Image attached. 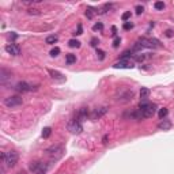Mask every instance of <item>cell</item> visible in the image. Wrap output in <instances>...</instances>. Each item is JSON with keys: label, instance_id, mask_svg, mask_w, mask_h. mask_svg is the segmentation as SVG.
Listing matches in <instances>:
<instances>
[{"label": "cell", "instance_id": "obj_15", "mask_svg": "<svg viewBox=\"0 0 174 174\" xmlns=\"http://www.w3.org/2000/svg\"><path fill=\"white\" fill-rule=\"evenodd\" d=\"M148 97H150V90L147 87H142V90H140V98H142V101H147Z\"/></svg>", "mask_w": 174, "mask_h": 174}, {"label": "cell", "instance_id": "obj_7", "mask_svg": "<svg viewBox=\"0 0 174 174\" xmlns=\"http://www.w3.org/2000/svg\"><path fill=\"white\" fill-rule=\"evenodd\" d=\"M14 90L18 91V93H27V91H33L37 90V87L29 84L27 82H18V83L14 86Z\"/></svg>", "mask_w": 174, "mask_h": 174}, {"label": "cell", "instance_id": "obj_17", "mask_svg": "<svg viewBox=\"0 0 174 174\" xmlns=\"http://www.w3.org/2000/svg\"><path fill=\"white\" fill-rule=\"evenodd\" d=\"M27 14L29 15H34V16H38L42 14V11H41L40 8H34V7H30L27 8Z\"/></svg>", "mask_w": 174, "mask_h": 174}, {"label": "cell", "instance_id": "obj_33", "mask_svg": "<svg viewBox=\"0 0 174 174\" xmlns=\"http://www.w3.org/2000/svg\"><path fill=\"white\" fill-rule=\"evenodd\" d=\"M133 57L138 60V61H143V60L146 59V56L144 55H133Z\"/></svg>", "mask_w": 174, "mask_h": 174}, {"label": "cell", "instance_id": "obj_39", "mask_svg": "<svg viewBox=\"0 0 174 174\" xmlns=\"http://www.w3.org/2000/svg\"><path fill=\"white\" fill-rule=\"evenodd\" d=\"M8 37H10V38H16V34H11V33H10V34H8Z\"/></svg>", "mask_w": 174, "mask_h": 174}, {"label": "cell", "instance_id": "obj_26", "mask_svg": "<svg viewBox=\"0 0 174 174\" xmlns=\"http://www.w3.org/2000/svg\"><path fill=\"white\" fill-rule=\"evenodd\" d=\"M130 56H133V55H132V52H130V51H125L123 55H121V60H127V59H129Z\"/></svg>", "mask_w": 174, "mask_h": 174}, {"label": "cell", "instance_id": "obj_9", "mask_svg": "<svg viewBox=\"0 0 174 174\" xmlns=\"http://www.w3.org/2000/svg\"><path fill=\"white\" fill-rule=\"evenodd\" d=\"M11 78H12L11 71H8L7 68H1L0 69V82H1V84H6L7 80H11Z\"/></svg>", "mask_w": 174, "mask_h": 174}, {"label": "cell", "instance_id": "obj_21", "mask_svg": "<svg viewBox=\"0 0 174 174\" xmlns=\"http://www.w3.org/2000/svg\"><path fill=\"white\" fill-rule=\"evenodd\" d=\"M167 113H169V110H167L166 107H162V109H159V113H158V116H159V119L161 120H163L165 117L167 116Z\"/></svg>", "mask_w": 174, "mask_h": 174}, {"label": "cell", "instance_id": "obj_5", "mask_svg": "<svg viewBox=\"0 0 174 174\" xmlns=\"http://www.w3.org/2000/svg\"><path fill=\"white\" fill-rule=\"evenodd\" d=\"M67 129L71 132V133H75V135H79L83 132V125L80 121H78L76 119L74 120H69L67 124Z\"/></svg>", "mask_w": 174, "mask_h": 174}, {"label": "cell", "instance_id": "obj_6", "mask_svg": "<svg viewBox=\"0 0 174 174\" xmlns=\"http://www.w3.org/2000/svg\"><path fill=\"white\" fill-rule=\"evenodd\" d=\"M18 162V152L15 151H8L6 152V159H4V163L7 165L8 167H14Z\"/></svg>", "mask_w": 174, "mask_h": 174}, {"label": "cell", "instance_id": "obj_20", "mask_svg": "<svg viewBox=\"0 0 174 174\" xmlns=\"http://www.w3.org/2000/svg\"><path fill=\"white\" fill-rule=\"evenodd\" d=\"M95 14H97V11H95L94 8H93V7H87V10H86V16L88 18V19H93Z\"/></svg>", "mask_w": 174, "mask_h": 174}, {"label": "cell", "instance_id": "obj_11", "mask_svg": "<svg viewBox=\"0 0 174 174\" xmlns=\"http://www.w3.org/2000/svg\"><path fill=\"white\" fill-rule=\"evenodd\" d=\"M90 117V113H88V109L87 107H80L79 112H78V114H76V120L78 121H84V120H87Z\"/></svg>", "mask_w": 174, "mask_h": 174}, {"label": "cell", "instance_id": "obj_38", "mask_svg": "<svg viewBox=\"0 0 174 174\" xmlns=\"http://www.w3.org/2000/svg\"><path fill=\"white\" fill-rule=\"evenodd\" d=\"M112 32H113V33H112V36H116V34H117V29L113 26V27H112Z\"/></svg>", "mask_w": 174, "mask_h": 174}, {"label": "cell", "instance_id": "obj_14", "mask_svg": "<svg viewBox=\"0 0 174 174\" xmlns=\"http://www.w3.org/2000/svg\"><path fill=\"white\" fill-rule=\"evenodd\" d=\"M158 128H159V129H162V130H167V129H170V128H171V123L169 121V120L163 119L162 121L158 124Z\"/></svg>", "mask_w": 174, "mask_h": 174}, {"label": "cell", "instance_id": "obj_13", "mask_svg": "<svg viewBox=\"0 0 174 174\" xmlns=\"http://www.w3.org/2000/svg\"><path fill=\"white\" fill-rule=\"evenodd\" d=\"M49 75H51L52 79L59 80V82H64V80H65L64 75L61 74V72H59V71H53V69H49Z\"/></svg>", "mask_w": 174, "mask_h": 174}, {"label": "cell", "instance_id": "obj_40", "mask_svg": "<svg viewBox=\"0 0 174 174\" xmlns=\"http://www.w3.org/2000/svg\"><path fill=\"white\" fill-rule=\"evenodd\" d=\"M103 143H107V136H103Z\"/></svg>", "mask_w": 174, "mask_h": 174}, {"label": "cell", "instance_id": "obj_37", "mask_svg": "<svg viewBox=\"0 0 174 174\" xmlns=\"http://www.w3.org/2000/svg\"><path fill=\"white\" fill-rule=\"evenodd\" d=\"M120 42H121V38H119V37H117V38H116L114 40V42H113V46L114 48H117L120 45Z\"/></svg>", "mask_w": 174, "mask_h": 174}, {"label": "cell", "instance_id": "obj_4", "mask_svg": "<svg viewBox=\"0 0 174 174\" xmlns=\"http://www.w3.org/2000/svg\"><path fill=\"white\" fill-rule=\"evenodd\" d=\"M23 103V98L20 95H11V97H7L4 98V105L7 107H16V106H20Z\"/></svg>", "mask_w": 174, "mask_h": 174}, {"label": "cell", "instance_id": "obj_27", "mask_svg": "<svg viewBox=\"0 0 174 174\" xmlns=\"http://www.w3.org/2000/svg\"><path fill=\"white\" fill-rule=\"evenodd\" d=\"M60 55V48H53V49H52L51 51V56L52 57H56V56H59Z\"/></svg>", "mask_w": 174, "mask_h": 174}, {"label": "cell", "instance_id": "obj_25", "mask_svg": "<svg viewBox=\"0 0 174 174\" xmlns=\"http://www.w3.org/2000/svg\"><path fill=\"white\" fill-rule=\"evenodd\" d=\"M48 165H44L42 163V166H41V169L38 171H36V174H46V170H48Z\"/></svg>", "mask_w": 174, "mask_h": 174}, {"label": "cell", "instance_id": "obj_16", "mask_svg": "<svg viewBox=\"0 0 174 174\" xmlns=\"http://www.w3.org/2000/svg\"><path fill=\"white\" fill-rule=\"evenodd\" d=\"M59 41V37L55 36V34H52V36H48L46 38H45V42L49 44V45H53V44H56Z\"/></svg>", "mask_w": 174, "mask_h": 174}, {"label": "cell", "instance_id": "obj_3", "mask_svg": "<svg viewBox=\"0 0 174 174\" xmlns=\"http://www.w3.org/2000/svg\"><path fill=\"white\" fill-rule=\"evenodd\" d=\"M63 152H64V147L60 146V144H53V146L48 147L45 150V154L52 159V161H57L63 156Z\"/></svg>", "mask_w": 174, "mask_h": 174}, {"label": "cell", "instance_id": "obj_22", "mask_svg": "<svg viewBox=\"0 0 174 174\" xmlns=\"http://www.w3.org/2000/svg\"><path fill=\"white\" fill-rule=\"evenodd\" d=\"M51 133H52V128H49V127H46V128H44V130H42V138H49L51 136Z\"/></svg>", "mask_w": 174, "mask_h": 174}, {"label": "cell", "instance_id": "obj_36", "mask_svg": "<svg viewBox=\"0 0 174 174\" xmlns=\"http://www.w3.org/2000/svg\"><path fill=\"white\" fill-rule=\"evenodd\" d=\"M98 44H99V40H98V38H93V40H91V44H90V45H91V46H97Z\"/></svg>", "mask_w": 174, "mask_h": 174}, {"label": "cell", "instance_id": "obj_18", "mask_svg": "<svg viewBox=\"0 0 174 174\" xmlns=\"http://www.w3.org/2000/svg\"><path fill=\"white\" fill-rule=\"evenodd\" d=\"M41 166H42V162H32L30 163V170L32 171H38L41 169Z\"/></svg>", "mask_w": 174, "mask_h": 174}, {"label": "cell", "instance_id": "obj_34", "mask_svg": "<svg viewBox=\"0 0 174 174\" xmlns=\"http://www.w3.org/2000/svg\"><path fill=\"white\" fill-rule=\"evenodd\" d=\"M130 18V11H127L123 14V20H128Z\"/></svg>", "mask_w": 174, "mask_h": 174}, {"label": "cell", "instance_id": "obj_12", "mask_svg": "<svg viewBox=\"0 0 174 174\" xmlns=\"http://www.w3.org/2000/svg\"><path fill=\"white\" fill-rule=\"evenodd\" d=\"M113 67L114 68H127V69H132L133 68V64L128 61V60H120L119 63L113 64Z\"/></svg>", "mask_w": 174, "mask_h": 174}, {"label": "cell", "instance_id": "obj_30", "mask_svg": "<svg viewBox=\"0 0 174 174\" xmlns=\"http://www.w3.org/2000/svg\"><path fill=\"white\" fill-rule=\"evenodd\" d=\"M123 27H124V30H130V29H133V23H130V22H125Z\"/></svg>", "mask_w": 174, "mask_h": 174}, {"label": "cell", "instance_id": "obj_32", "mask_svg": "<svg viewBox=\"0 0 174 174\" xmlns=\"http://www.w3.org/2000/svg\"><path fill=\"white\" fill-rule=\"evenodd\" d=\"M165 36H166L167 38H171V37H174V32L169 29V30H166V32H165Z\"/></svg>", "mask_w": 174, "mask_h": 174}, {"label": "cell", "instance_id": "obj_2", "mask_svg": "<svg viewBox=\"0 0 174 174\" xmlns=\"http://www.w3.org/2000/svg\"><path fill=\"white\" fill-rule=\"evenodd\" d=\"M139 110L142 112L144 119H150L156 113V105L148 102V101H142L139 103Z\"/></svg>", "mask_w": 174, "mask_h": 174}, {"label": "cell", "instance_id": "obj_31", "mask_svg": "<svg viewBox=\"0 0 174 174\" xmlns=\"http://www.w3.org/2000/svg\"><path fill=\"white\" fill-rule=\"evenodd\" d=\"M135 11H136V14H138V15H140V14H143V11H144V8H143V6H136V8H135Z\"/></svg>", "mask_w": 174, "mask_h": 174}, {"label": "cell", "instance_id": "obj_19", "mask_svg": "<svg viewBox=\"0 0 174 174\" xmlns=\"http://www.w3.org/2000/svg\"><path fill=\"white\" fill-rule=\"evenodd\" d=\"M65 63H67V64H74V63H76V56L72 55V53H68V55L65 56Z\"/></svg>", "mask_w": 174, "mask_h": 174}, {"label": "cell", "instance_id": "obj_10", "mask_svg": "<svg viewBox=\"0 0 174 174\" xmlns=\"http://www.w3.org/2000/svg\"><path fill=\"white\" fill-rule=\"evenodd\" d=\"M6 52L12 56H19L20 55V48L16 44H8L6 45Z\"/></svg>", "mask_w": 174, "mask_h": 174}, {"label": "cell", "instance_id": "obj_35", "mask_svg": "<svg viewBox=\"0 0 174 174\" xmlns=\"http://www.w3.org/2000/svg\"><path fill=\"white\" fill-rule=\"evenodd\" d=\"M75 34H76V36H80V34H83V29H82V25H78V32H76L75 33Z\"/></svg>", "mask_w": 174, "mask_h": 174}, {"label": "cell", "instance_id": "obj_29", "mask_svg": "<svg viewBox=\"0 0 174 174\" xmlns=\"http://www.w3.org/2000/svg\"><path fill=\"white\" fill-rule=\"evenodd\" d=\"M97 57H98L99 60H103L105 59V52L101 51V49H98V51H97Z\"/></svg>", "mask_w": 174, "mask_h": 174}, {"label": "cell", "instance_id": "obj_1", "mask_svg": "<svg viewBox=\"0 0 174 174\" xmlns=\"http://www.w3.org/2000/svg\"><path fill=\"white\" fill-rule=\"evenodd\" d=\"M133 97H135V91L130 90V88H127V87H121L116 93V101L120 103H128L129 101L133 99Z\"/></svg>", "mask_w": 174, "mask_h": 174}, {"label": "cell", "instance_id": "obj_28", "mask_svg": "<svg viewBox=\"0 0 174 174\" xmlns=\"http://www.w3.org/2000/svg\"><path fill=\"white\" fill-rule=\"evenodd\" d=\"M154 7L156 8V10H163V8H165V3H163V1H156V3L154 4Z\"/></svg>", "mask_w": 174, "mask_h": 174}, {"label": "cell", "instance_id": "obj_24", "mask_svg": "<svg viewBox=\"0 0 174 174\" xmlns=\"http://www.w3.org/2000/svg\"><path fill=\"white\" fill-rule=\"evenodd\" d=\"M68 45H69L71 48H79V46H80V42H79L78 40H69Z\"/></svg>", "mask_w": 174, "mask_h": 174}, {"label": "cell", "instance_id": "obj_23", "mask_svg": "<svg viewBox=\"0 0 174 174\" xmlns=\"http://www.w3.org/2000/svg\"><path fill=\"white\" fill-rule=\"evenodd\" d=\"M93 30H94V32H102L103 30V23H101V22L95 23L94 26H93Z\"/></svg>", "mask_w": 174, "mask_h": 174}, {"label": "cell", "instance_id": "obj_8", "mask_svg": "<svg viewBox=\"0 0 174 174\" xmlns=\"http://www.w3.org/2000/svg\"><path fill=\"white\" fill-rule=\"evenodd\" d=\"M107 110H109V107H107V106H101V107L94 109L93 113L90 114L91 120H98V119H101V117H103V116L107 113Z\"/></svg>", "mask_w": 174, "mask_h": 174}]
</instances>
